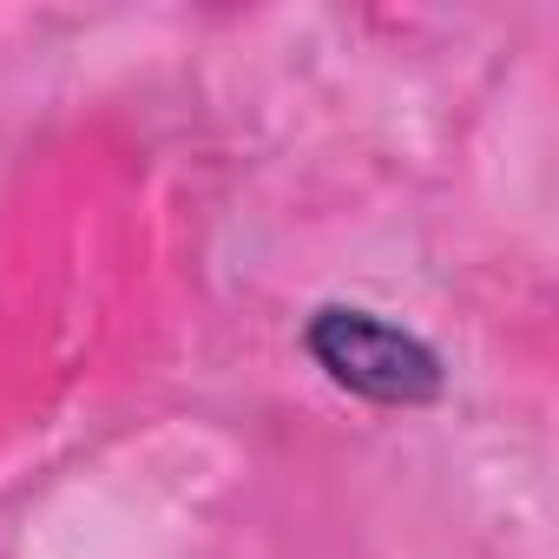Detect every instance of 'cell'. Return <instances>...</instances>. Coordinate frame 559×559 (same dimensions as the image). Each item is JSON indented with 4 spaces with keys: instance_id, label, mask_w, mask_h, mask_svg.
Segmentation results:
<instances>
[{
    "instance_id": "obj_1",
    "label": "cell",
    "mask_w": 559,
    "mask_h": 559,
    "mask_svg": "<svg viewBox=\"0 0 559 559\" xmlns=\"http://www.w3.org/2000/svg\"><path fill=\"white\" fill-rule=\"evenodd\" d=\"M304 349L336 389H349L376 408H435L448 395V369H441L435 343H421L415 330H402L376 310H356V304H323L304 323Z\"/></svg>"
}]
</instances>
